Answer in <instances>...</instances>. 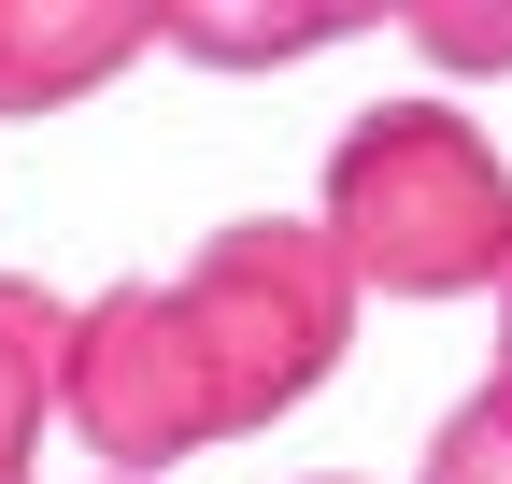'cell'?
<instances>
[{
	"instance_id": "ba28073f",
	"label": "cell",
	"mask_w": 512,
	"mask_h": 484,
	"mask_svg": "<svg viewBox=\"0 0 512 484\" xmlns=\"http://www.w3.org/2000/svg\"><path fill=\"white\" fill-rule=\"evenodd\" d=\"M413 57H441V72H512V15H413Z\"/></svg>"
},
{
	"instance_id": "7a4b0ae2",
	"label": "cell",
	"mask_w": 512,
	"mask_h": 484,
	"mask_svg": "<svg viewBox=\"0 0 512 484\" xmlns=\"http://www.w3.org/2000/svg\"><path fill=\"white\" fill-rule=\"evenodd\" d=\"M171 314H185V342H200V371H214V413H228V442H242V428L299 413L313 385L342 371V342H356V271L328 257V228L242 214V228H214L200 257L171 271Z\"/></svg>"
},
{
	"instance_id": "8992f818",
	"label": "cell",
	"mask_w": 512,
	"mask_h": 484,
	"mask_svg": "<svg viewBox=\"0 0 512 484\" xmlns=\"http://www.w3.org/2000/svg\"><path fill=\"white\" fill-rule=\"evenodd\" d=\"M143 29H157V43H185V57H214V72H285V57L356 43V15H214V0H157Z\"/></svg>"
},
{
	"instance_id": "6da1fadb",
	"label": "cell",
	"mask_w": 512,
	"mask_h": 484,
	"mask_svg": "<svg viewBox=\"0 0 512 484\" xmlns=\"http://www.w3.org/2000/svg\"><path fill=\"white\" fill-rule=\"evenodd\" d=\"M328 257L356 271V299H470L512 257V171L456 100H384L328 143Z\"/></svg>"
},
{
	"instance_id": "277c9868",
	"label": "cell",
	"mask_w": 512,
	"mask_h": 484,
	"mask_svg": "<svg viewBox=\"0 0 512 484\" xmlns=\"http://www.w3.org/2000/svg\"><path fill=\"white\" fill-rule=\"evenodd\" d=\"M143 0H0V114H57L143 57Z\"/></svg>"
},
{
	"instance_id": "3957f363",
	"label": "cell",
	"mask_w": 512,
	"mask_h": 484,
	"mask_svg": "<svg viewBox=\"0 0 512 484\" xmlns=\"http://www.w3.org/2000/svg\"><path fill=\"white\" fill-rule=\"evenodd\" d=\"M57 413H72V442L114 484H157L171 456L228 442L214 371H200V342H185L171 285H100L86 314H72V342H57Z\"/></svg>"
},
{
	"instance_id": "9c48e42d",
	"label": "cell",
	"mask_w": 512,
	"mask_h": 484,
	"mask_svg": "<svg viewBox=\"0 0 512 484\" xmlns=\"http://www.w3.org/2000/svg\"><path fill=\"white\" fill-rule=\"evenodd\" d=\"M498 314H512V257H498ZM498 385H512V342H498Z\"/></svg>"
},
{
	"instance_id": "5b68a950",
	"label": "cell",
	"mask_w": 512,
	"mask_h": 484,
	"mask_svg": "<svg viewBox=\"0 0 512 484\" xmlns=\"http://www.w3.org/2000/svg\"><path fill=\"white\" fill-rule=\"evenodd\" d=\"M57 342H72V299H43L29 271H0V484H29V456H43Z\"/></svg>"
},
{
	"instance_id": "52a82bcc",
	"label": "cell",
	"mask_w": 512,
	"mask_h": 484,
	"mask_svg": "<svg viewBox=\"0 0 512 484\" xmlns=\"http://www.w3.org/2000/svg\"><path fill=\"white\" fill-rule=\"evenodd\" d=\"M427 484H512V385H484V399H456V413H441Z\"/></svg>"
}]
</instances>
